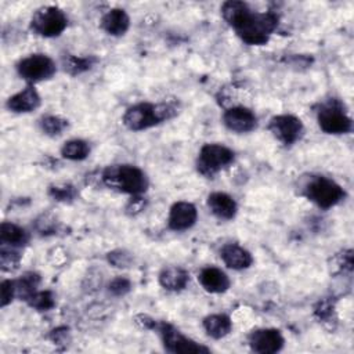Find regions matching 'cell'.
Segmentation results:
<instances>
[{"mask_svg": "<svg viewBox=\"0 0 354 354\" xmlns=\"http://www.w3.org/2000/svg\"><path fill=\"white\" fill-rule=\"evenodd\" d=\"M221 14L241 40L250 46L266 44L278 25V17L274 12L253 11L243 1H225Z\"/></svg>", "mask_w": 354, "mask_h": 354, "instance_id": "cell-1", "label": "cell"}, {"mask_svg": "<svg viewBox=\"0 0 354 354\" xmlns=\"http://www.w3.org/2000/svg\"><path fill=\"white\" fill-rule=\"evenodd\" d=\"M100 178L108 188L133 196L142 195L149 185L144 170L133 165L108 166L101 171Z\"/></svg>", "mask_w": 354, "mask_h": 354, "instance_id": "cell-2", "label": "cell"}, {"mask_svg": "<svg viewBox=\"0 0 354 354\" xmlns=\"http://www.w3.org/2000/svg\"><path fill=\"white\" fill-rule=\"evenodd\" d=\"M177 108L170 102H140L130 106L123 115V124L131 131H141L171 119Z\"/></svg>", "mask_w": 354, "mask_h": 354, "instance_id": "cell-3", "label": "cell"}, {"mask_svg": "<svg viewBox=\"0 0 354 354\" xmlns=\"http://www.w3.org/2000/svg\"><path fill=\"white\" fill-rule=\"evenodd\" d=\"M304 195L322 209H329L336 206L346 196L344 189L337 183L324 176L313 177L306 184Z\"/></svg>", "mask_w": 354, "mask_h": 354, "instance_id": "cell-4", "label": "cell"}, {"mask_svg": "<svg viewBox=\"0 0 354 354\" xmlns=\"http://www.w3.org/2000/svg\"><path fill=\"white\" fill-rule=\"evenodd\" d=\"M317 120L321 130L326 134H346L353 129L351 118L344 112L337 100L324 102L317 112Z\"/></svg>", "mask_w": 354, "mask_h": 354, "instance_id": "cell-5", "label": "cell"}, {"mask_svg": "<svg viewBox=\"0 0 354 354\" xmlns=\"http://www.w3.org/2000/svg\"><path fill=\"white\" fill-rule=\"evenodd\" d=\"M232 160L234 152L228 147L221 144H205L199 151L196 169L202 176L212 178L221 169L232 163Z\"/></svg>", "mask_w": 354, "mask_h": 354, "instance_id": "cell-6", "label": "cell"}, {"mask_svg": "<svg viewBox=\"0 0 354 354\" xmlns=\"http://www.w3.org/2000/svg\"><path fill=\"white\" fill-rule=\"evenodd\" d=\"M68 26V18L58 7L47 6L39 8L30 21V28L43 37H57Z\"/></svg>", "mask_w": 354, "mask_h": 354, "instance_id": "cell-7", "label": "cell"}, {"mask_svg": "<svg viewBox=\"0 0 354 354\" xmlns=\"http://www.w3.org/2000/svg\"><path fill=\"white\" fill-rule=\"evenodd\" d=\"M155 329L159 332L165 350L174 354H189V353H209L210 350L196 343L195 340L184 336L177 328L167 322H156Z\"/></svg>", "mask_w": 354, "mask_h": 354, "instance_id": "cell-8", "label": "cell"}, {"mask_svg": "<svg viewBox=\"0 0 354 354\" xmlns=\"http://www.w3.org/2000/svg\"><path fill=\"white\" fill-rule=\"evenodd\" d=\"M17 72L24 80L36 83L53 77L57 72V65L46 54H30L17 64Z\"/></svg>", "mask_w": 354, "mask_h": 354, "instance_id": "cell-9", "label": "cell"}, {"mask_svg": "<svg viewBox=\"0 0 354 354\" xmlns=\"http://www.w3.org/2000/svg\"><path fill=\"white\" fill-rule=\"evenodd\" d=\"M268 130L279 142L285 145H292L303 136L304 126L297 116L283 113L270 119Z\"/></svg>", "mask_w": 354, "mask_h": 354, "instance_id": "cell-10", "label": "cell"}, {"mask_svg": "<svg viewBox=\"0 0 354 354\" xmlns=\"http://www.w3.org/2000/svg\"><path fill=\"white\" fill-rule=\"evenodd\" d=\"M248 343L252 351L259 354H274L282 350L285 339L279 329L261 328L249 333Z\"/></svg>", "mask_w": 354, "mask_h": 354, "instance_id": "cell-11", "label": "cell"}, {"mask_svg": "<svg viewBox=\"0 0 354 354\" xmlns=\"http://www.w3.org/2000/svg\"><path fill=\"white\" fill-rule=\"evenodd\" d=\"M223 123L231 131L249 133L257 127V118L249 108L232 106L224 112Z\"/></svg>", "mask_w": 354, "mask_h": 354, "instance_id": "cell-12", "label": "cell"}, {"mask_svg": "<svg viewBox=\"0 0 354 354\" xmlns=\"http://www.w3.org/2000/svg\"><path fill=\"white\" fill-rule=\"evenodd\" d=\"M198 218V210L191 202H176L169 212L167 225L173 231H185L191 228Z\"/></svg>", "mask_w": 354, "mask_h": 354, "instance_id": "cell-13", "label": "cell"}, {"mask_svg": "<svg viewBox=\"0 0 354 354\" xmlns=\"http://www.w3.org/2000/svg\"><path fill=\"white\" fill-rule=\"evenodd\" d=\"M40 105V95L33 86H26L24 90L11 95L7 100V108L15 113H28L37 109Z\"/></svg>", "mask_w": 354, "mask_h": 354, "instance_id": "cell-14", "label": "cell"}, {"mask_svg": "<svg viewBox=\"0 0 354 354\" xmlns=\"http://www.w3.org/2000/svg\"><path fill=\"white\" fill-rule=\"evenodd\" d=\"M201 286L209 293H224L230 288V278L217 267H205L198 275Z\"/></svg>", "mask_w": 354, "mask_h": 354, "instance_id": "cell-15", "label": "cell"}, {"mask_svg": "<svg viewBox=\"0 0 354 354\" xmlns=\"http://www.w3.org/2000/svg\"><path fill=\"white\" fill-rule=\"evenodd\" d=\"M220 257L228 268L245 270L252 266V254L238 243H227L220 250Z\"/></svg>", "mask_w": 354, "mask_h": 354, "instance_id": "cell-16", "label": "cell"}, {"mask_svg": "<svg viewBox=\"0 0 354 354\" xmlns=\"http://www.w3.org/2000/svg\"><path fill=\"white\" fill-rule=\"evenodd\" d=\"M207 207L220 220H231L235 217L238 206L232 196L225 192H212L207 196Z\"/></svg>", "mask_w": 354, "mask_h": 354, "instance_id": "cell-17", "label": "cell"}, {"mask_svg": "<svg viewBox=\"0 0 354 354\" xmlns=\"http://www.w3.org/2000/svg\"><path fill=\"white\" fill-rule=\"evenodd\" d=\"M130 26V18L122 8H112L101 18V28L111 36H123Z\"/></svg>", "mask_w": 354, "mask_h": 354, "instance_id": "cell-18", "label": "cell"}, {"mask_svg": "<svg viewBox=\"0 0 354 354\" xmlns=\"http://www.w3.org/2000/svg\"><path fill=\"white\" fill-rule=\"evenodd\" d=\"M189 281V274L181 267H166L159 272V283L166 290H183Z\"/></svg>", "mask_w": 354, "mask_h": 354, "instance_id": "cell-19", "label": "cell"}, {"mask_svg": "<svg viewBox=\"0 0 354 354\" xmlns=\"http://www.w3.org/2000/svg\"><path fill=\"white\" fill-rule=\"evenodd\" d=\"M203 329L213 339L225 337L232 329V321L225 314H212L203 318Z\"/></svg>", "mask_w": 354, "mask_h": 354, "instance_id": "cell-20", "label": "cell"}, {"mask_svg": "<svg viewBox=\"0 0 354 354\" xmlns=\"http://www.w3.org/2000/svg\"><path fill=\"white\" fill-rule=\"evenodd\" d=\"M28 239H29V235L22 227L8 221L1 223V227H0L1 245L19 248V246H24L28 242Z\"/></svg>", "mask_w": 354, "mask_h": 354, "instance_id": "cell-21", "label": "cell"}, {"mask_svg": "<svg viewBox=\"0 0 354 354\" xmlns=\"http://www.w3.org/2000/svg\"><path fill=\"white\" fill-rule=\"evenodd\" d=\"M39 283H40V275L39 274H36V272L24 274L19 279L15 281L17 297L24 299V300L28 301L37 292Z\"/></svg>", "mask_w": 354, "mask_h": 354, "instance_id": "cell-22", "label": "cell"}, {"mask_svg": "<svg viewBox=\"0 0 354 354\" xmlns=\"http://www.w3.org/2000/svg\"><path fill=\"white\" fill-rule=\"evenodd\" d=\"M90 153V145L87 141L80 138H73L66 141L61 148L62 158L68 160H83Z\"/></svg>", "mask_w": 354, "mask_h": 354, "instance_id": "cell-23", "label": "cell"}, {"mask_svg": "<svg viewBox=\"0 0 354 354\" xmlns=\"http://www.w3.org/2000/svg\"><path fill=\"white\" fill-rule=\"evenodd\" d=\"M68 124L69 123L66 119L57 116V115H47L39 120V126H40L41 131L50 137L62 134L68 129Z\"/></svg>", "mask_w": 354, "mask_h": 354, "instance_id": "cell-24", "label": "cell"}, {"mask_svg": "<svg viewBox=\"0 0 354 354\" xmlns=\"http://www.w3.org/2000/svg\"><path fill=\"white\" fill-rule=\"evenodd\" d=\"M94 62H95V58L93 57H77V55H66L62 59L64 69L71 75H79L82 72L88 71Z\"/></svg>", "mask_w": 354, "mask_h": 354, "instance_id": "cell-25", "label": "cell"}, {"mask_svg": "<svg viewBox=\"0 0 354 354\" xmlns=\"http://www.w3.org/2000/svg\"><path fill=\"white\" fill-rule=\"evenodd\" d=\"M28 304L33 308H36L37 311H47L50 308L54 307L55 300H54V295L50 290H41V292H36L29 300Z\"/></svg>", "mask_w": 354, "mask_h": 354, "instance_id": "cell-26", "label": "cell"}, {"mask_svg": "<svg viewBox=\"0 0 354 354\" xmlns=\"http://www.w3.org/2000/svg\"><path fill=\"white\" fill-rule=\"evenodd\" d=\"M19 260H21V254L17 250V248H12V246L6 248L3 245V248L0 250V263H1V268L4 271H11V270L17 268L19 264Z\"/></svg>", "mask_w": 354, "mask_h": 354, "instance_id": "cell-27", "label": "cell"}, {"mask_svg": "<svg viewBox=\"0 0 354 354\" xmlns=\"http://www.w3.org/2000/svg\"><path fill=\"white\" fill-rule=\"evenodd\" d=\"M48 195L58 202H69L73 201L76 196V189L71 184H61V185H51L48 188Z\"/></svg>", "mask_w": 354, "mask_h": 354, "instance_id": "cell-28", "label": "cell"}, {"mask_svg": "<svg viewBox=\"0 0 354 354\" xmlns=\"http://www.w3.org/2000/svg\"><path fill=\"white\" fill-rule=\"evenodd\" d=\"M108 261L113 266V267H119V268H124V267H129V264L131 263V256L130 253H127L126 250H113V252H109L108 256H106Z\"/></svg>", "mask_w": 354, "mask_h": 354, "instance_id": "cell-29", "label": "cell"}, {"mask_svg": "<svg viewBox=\"0 0 354 354\" xmlns=\"http://www.w3.org/2000/svg\"><path fill=\"white\" fill-rule=\"evenodd\" d=\"M131 289V282L127 278L123 277H116L113 278L109 285H108V290L109 293L115 295V296H123L126 295L129 290Z\"/></svg>", "mask_w": 354, "mask_h": 354, "instance_id": "cell-30", "label": "cell"}, {"mask_svg": "<svg viewBox=\"0 0 354 354\" xmlns=\"http://www.w3.org/2000/svg\"><path fill=\"white\" fill-rule=\"evenodd\" d=\"M0 290H1V307H6L12 301L14 297H17L15 281H10V279L3 281L0 285Z\"/></svg>", "mask_w": 354, "mask_h": 354, "instance_id": "cell-31", "label": "cell"}, {"mask_svg": "<svg viewBox=\"0 0 354 354\" xmlns=\"http://www.w3.org/2000/svg\"><path fill=\"white\" fill-rule=\"evenodd\" d=\"M336 267L340 272H351L353 270V252L351 250H343V253L337 254L335 257Z\"/></svg>", "mask_w": 354, "mask_h": 354, "instance_id": "cell-32", "label": "cell"}, {"mask_svg": "<svg viewBox=\"0 0 354 354\" xmlns=\"http://www.w3.org/2000/svg\"><path fill=\"white\" fill-rule=\"evenodd\" d=\"M145 207V201L141 198V195H136L131 198V201L126 206V212L129 214H137Z\"/></svg>", "mask_w": 354, "mask_h": 354, "instance_id": "cell-33", "label": "cell"}]
</instances>
